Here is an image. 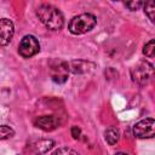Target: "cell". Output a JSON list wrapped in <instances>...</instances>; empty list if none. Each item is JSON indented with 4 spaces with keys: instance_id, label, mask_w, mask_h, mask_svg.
Masks as SVG:
<instances>
[{
    "instance_id": "1",
    "label": "cell",
    "mask_w": 155,
    "mask_h": 155,
    "mask_svg": "<svg viewBox=\"0 0 155 155\" xmlns=\"http://www.w3.org/2000/svg\"><path fill=\"white\" fill-rule=\"evenodd\" d=\"M36 16L40 22L50 30H59L64 24L62 12L52 5H41L36 8Z\"/></svg>"
},
{
    "instance_id": "2",
    "label": "cell",
    "mask_w": 155,
    "mask_h": 155,
    "mask_svg": "<svg viewBox=\"0 0 155 155\" xmlns=\"http://www.w3.org/2000/svg\"><path fill=\"white\" fill-rule=\"evenodd\" d=\"M97 24V18L92 13H81L70 19L68 24V29L74 35L85 34L94 28Z\"/></svg>"
},
{
    "instance_id": "3",
    "label": "cell",
    "mask_w": 155,
    "mask_h": 155,
    "mask_svg": "<svg viewBox=\"0 0 155 155\" xmlns=\"http://www.w3.org/2000/svg\"><path fill=\"white\" fill-rule=\"evenodd\" d=\"M154 74V68L153 64L145 61H142L139 63H137L132 69H131V76L132 80L134 82H137L138 85H147Z\"/></svg>"
},
{
    "instance_id": "4",
    "label": "cell",
    "mask_w": 155,
    "mask_h": 155,
    "mask_svg": "<svg viewBox=\"0 0 155 155\" xmlns=\"http://www.w3.org/2000/svg\"><path fill=\"white\" fill-rule=\"evenodd\" d=\"M40 51V44L34 35H25L19 42L18 52L23 58H30Z\"/></svg>"
},
{
    "instance_id": "5",
    "label": "cell",
    "mask_w": 155,
    "mask_h": 155,
    "mask_svg": "<svg viewBox=\"0 0 155 155\" xmlns=\"http://www.w3.org/2000/svg\"><path fill=\"white\" fill-rule=\"evenodd\" d=\"M133 134L137 138H153L155 134V121L153 117H147L138 121L133 126Z\"/></svg>"
},
{
    "instance_id": "6",
    "label": "cell",
    "mask_w": 155,
    "mask_h": 155,
    "mask_svg": "<svg viewBox=\"0 0 155 155\" xmlns=\"http://www.w3.org/2000/svg\"><path fill=\"white\" fill-rule=\"evenodd\" d=\"M15 34V25L8 18L0 19V46H6L10 44Z\"/></svg>"
},
{
    "instance_id": "7",
    "label": "cell",
    "mask_w": 155,
    "mask_h": 155,
    "mask_svg": "<svg viewBox=\"0 0 155 155\" xmlns=\"http://www.w3.org/2000/svg\"><path fill=\"white\" fill-rule=\"evenodd\" d=\"M61 121L54 115H41L34 120V125L42 131H53L59 126Z\"/></svg>"
},
{
    "instance_id": "8",
    "label": "cell",
    "mask_w": 155,
    "mask_h": 155,
    "mask_svg": "<svg viewBox=\"0 0 155 155\" xmlns=\"http://www.w3.org/2000/svg\"><path fill=\"white\" fill-rule=\"evenodd\" d=\"M69 68L67 63H59L58 67L52 68V80L54 82L62 84L67 80V73H68Z\"/></svg>"
},
{
    "instance_id": "9",
    "label": "cell",
    "mask_w": 155,
    "mask_h": 155,
    "mask_svg": "<svg viewBox=\"0 0 155 155\" xmlns=\"http://www.w3.org/2000/svg\"><path fill=\"white\" fill-rule=\"evenodd\" d=\"M104 138L107 140V143L109 145H114L119 142V138H120V132L116 127H108L105 131H104Z\"/></svg>"
},
{
    "instance_id": "10",
    "label": "cell",
    "mask_w": 155,
    "mask_h": 155,
    "mask_svg": "<svg viewBox=\"0 0 155 155\" xmlns=\"http://www.w3.org/2000/svg\"><path fill=\"white\" fill-rule=\"evenodd\" d=\"M144 6V12L148 16V18L154 22V12H155V5H154V0H145V2L143 4Z\"/></svg>"
},
{
    "instance_id": "11",
    "label": "cell",
    "mask_w": 155,
    "mask_h": 155,
    "mask_svg": "<svg viewBox=\"0 0 155 155\" xmlns=\"http://www.w3.org/2000/svg\"><path fill=\"white\" fill-rule=\"evenodd\" d=\"M15 136V131L12 127L7 125H0V140L12 138Z\"/></svg>"
},
{
    "instance_id": "12",
    "label": "cell",
    "mask_w": 155,
    "mask_h": 155,
    "mask_svg": "<svg viewBox=\"0 0 155 155\" xmlns=\"http://www.w3.org/2000/svg\"><path fill=\"white\" fill-rule=\"evenodd\" d=\"M124 4H125V6H126L128 10H131V11H137V10H139V8L143 6L144 0H124Z\"/></svg>"
},
{
    "instance_id": "13",
    "label": "cell",
    "mask_w": 155,
    "mask_h": 155,
    "mask_svg": "<svg viewBox=\"0 0 155 155\" xmlns=\"http://www.w3.org/2000/svg\"><path fill=\"white\" fill-rule=\"evenodd\" d=\"M143 54H145L149 58H153L154 57V54H155V41L154 40H150L149 42H147L144 45Z\"/></svg>"
},
{
    "instance_id": "14",
    "label": "cell",
    "mask_w": 155,
    "mask_h": 155,
    "mask_svg": "<svg viewBox=\"0 0 155 155\" xmlns=\"http://www.w3.org/2000/svg\"><path fill=\"white\" fill-rule=\"evenodd\" d=\"M80 133H81V131H80V128L78 126H73L71 127V136H73L74 139H78L80 137Z\"/></svg>"
},
{
    "instance_id": "15",
    "label": "cell",
    "mask_w": 155,
    "mask_h": 155,
    "mask_svg": "<svg viewBox=\"0 0 155 155\" xmlns=\"http://www.w3.org/2000/svg\"><path fill=\"white\" fill-rule=\"evenodd\" d=\"M63 153H65V154H78L75 150H71V149H67V148H62V149H57L53 154H63Z\"/></svg>"
},
{
    "instance_id": "16",
    "label": "cell",
    "mask_w": 155,
    "mask_h": 155,
    "mask_svg": "<svg viewBox=\"0 0 155 155\" xmlns=\"http://www.w3.org/2000/svg\"><path fill=\"white\" fill-rule=\"evenodd\" d=\"M113 1H120V0H113Z\"/></svg>"
}]
</instances>
